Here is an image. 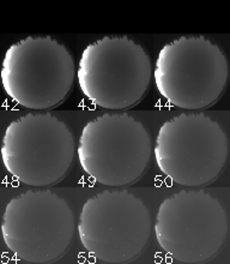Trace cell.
Wrapping results in <instances>:
<instances>
[{
  "label": "cell",
  "mask_w": 230,
  "mask_h": 264,
  "mask_svg": "<svg viewBox=\"0 0 230 264\" xmlns=\"http://www.w3.org/2000/svg\"><path fill=\"white\" fill-rule=\"evenodd\" d=\"M152 65L146 50L127 36H104L80 55L77 79L84 96L103 109L138 105L149 90Z\"/></svg>",
  "instance_id": "obj_1"
},
{
  "label": "cell",
  "mask_w": 230,
  "mask_h": 264,
  "mask_svg": "<svg viewBox=\"0 0 230 264\" xmlns=\"http://www.w3.org/2000/svg\"><path fill=\"white\" fill-rule=\"evenodd\" d=\"M152 152L149 132L134 116L106 113L81 130L77 146L80 167L102 186L121 187L144 175Z\"/></svg>",
  "instance_id": "obj_4"
},
{
  "label": "cell",
  "mask_w": 230,
  "mask_h": 264,
  "mask_svg": "<svg viewBox=\"0 0 230 264\" xmlns=\"http://www.w3.org/2000/svg\"><path fill=\"white\" fill-rule=\"evenodd\" d=\"M76 143L71 130L50 113H29L7 125L1 159L10 175L26 186L61 181L73 163Z\"/></svg>",
  "instance_id": "obj_5"
},
{
  "label": "cell",
  "mask_w": 230,
  "mask_h": 264,
  "mask_svg": "<svg viewBox=\"0 0 230 264\" xmlns=\"http://www.w3.org/2000/svg\"><path fill=\"white\" fill-rule=\"evenodd\" d=\"M151 217L144 202L126 190L89 198L79 215L78 235L94 258L123 264L138 258L149 241Z\"/></svg>",
  "instance_id": "obj_8"
},
{
  "label": "cell",
  "mask_w": 230,
  "mask_h": 264,
  "mask_svg": "<svg viewBox=\"0 0 230 264\" xmlns=\"http://www.w3.org/2000/svg\"><path fill=\"white\" fill-rule=\"evenodd\" d=\"M227 214L217 198L203 190H182L166 198L156 215L159 247L173 259L199 264L212 259L224 244Z\"/></svg>",
  "instance_id": "obj_9"
},
{
  "label": "cell",
  "mask_w": 230,
  "mask_h": 264,
  "mask_svg": "<svg viewBox=\"0 0 230 264\" xmlns=\"http://www.w3.org/2000/svg\"><path fill=\"white\" fill-rule=\"evenodd\" d=\"M229 77L228 60L204 36H181L157 55L153 79L161 96L179 109L198 111L221 99Z\"/></svg>",
  "instance_id": "obj_2"
},
{
  "label": "cell",
  "mask_w": 230,
  "mask_h": 264,
  "mask_svg": "<svg viewBox=\"0 0 230 264\" xmlns=\"http://www.w3.org/2000/svg\"><path fill=\"white\" fill-rule=\"evenodd\" d=\"M228 150V138L216 120L203 113H182L159 127L153 155L172 182L197 187L219 177Z\"/></svg>",
  "instance_id": "obj_6"
},
{
  "label": "cell",
  "mask_w": 230,
  "mask_h": 264,
  "mask_svg": "<svg viewBox=\"0 0 230 264\" xmlns=\"http://www.w3.org/2000/svg\"><path fill=\"white\" fill-rule=\"evenodd\" d=\"M73 232L75 217L70 205L50 190H29L5 207L4 243L24 263L47 264L61 258Z\"/></svg>",
  "instance_id": "obj_7"
},
{
  "label": "cell",
  "mask_w": 230,
  "mask_h": 264,
  "mask_svg": "<svg viewBox=\"0 0 230 264\" xmlns=\"http://www.w3.org/2000/svg\"><path fill=\"white\" fill-rule=\"evenodd\" d=\"M76 77L70 50L50 36H29L11 45L0 78L13 102L34 111L54 108L69 96Z\"/></svg>",
  "instance_id": "obj_3"
}]
</instances>
